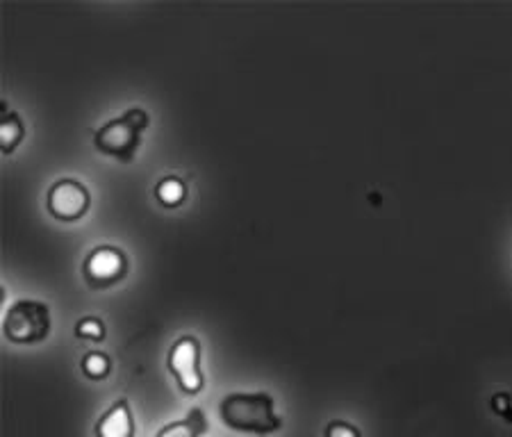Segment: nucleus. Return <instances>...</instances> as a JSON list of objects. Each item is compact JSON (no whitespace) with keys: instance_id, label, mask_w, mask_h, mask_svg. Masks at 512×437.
<instances>
[{"instance_id":"obj_1","label":"nucleus","mask_w":512,"mask_h":437,"mask_svg":"<svg viewBox=\"0 0 512 437\" xmlns=\"http://www.w3.org/2000/svg\"><path fill=\"white\" fill-rule=\"evenodd\" d=\"M219 419L237 433L271 435L283 428L269 392H233L219 403Z\"/></svg>"},{"instance_id":"obj_2","label":"nucleus","mask_w":512,"mask_h":437,"mask_svg":"<svg viewBox=\"0 0 512 437\" xmlns=\"http://www.w3.org/2000/svg\"><path fill=\"white\" fill-rule=\"evenodd\" d=\"M151 126V117L144 107H128L117 119L105 121L94 133V148L107 158L130 164L137 158L142 137Z\"/></svg>"},{"instance_id":"obj_3","label":"nucleus","mask_w":512,"mask_h":437,"mask_svg":"<svg viewBox=\"0 0 512 437\" xmlns=\"http://www.w3.org/2000/svg\"><path fill=\"white\" fill-rule=\"evenodd\" d=\"M3 333L12 344L30 346L44 342L51 333V310L46 303L35 299H21L7 310Z\"/></svg>"},{"instance_id":"obj_4","label":"nucleus","mask_w":512,"mask_h":437,"mask_svg":"<svg viewBox=\"0 0 512 437\" xmlns=\"http://www.w3.org/2000/svg\"><path fill=\"white\" fill-rule=\"evenodd\" d=\"M167 369L176 378L180 392L198 394L205 387L203 346L196 335H183L171 344L167 353Z\"/></svg>"},{"instance_id":"obj_5","label":"nucleus","mask_w":512,"mask_h":437,"mask_svg":"<svg viewBox=\"0 0 512 437\" xmlns=\"http://www.w3.org/2000/svg\"><path fill=\"white\" fill-rule=\"evenodd\" d=\"M130 274V258L126 251L112 244H98L82 260V278L89 290H110Z\"/></svg>"},{"instance_id":"obj_6","label":"nucleus","mask_w":512,"mask_h":437,"mask_svg":"<svg viewBox=\"0 0 512 437\" xmlns=\"http://www.w3.org/2000/svg\"><path fill=\"white\" fill-rule=\"evenodd\" d=\"M48 212L53 214L57 221L64 224H73L80 221L92 208V194H89L87 185H82L76 178H60L55 180L48 189L46 196Z\"/></svg>"},{"instance_id":"obj_7","label":"nucleus","mask_w":512,"mask_h":437,"mask_svg":"<svg viewBox=\"0 0 512 437\" xmlns=\"http://www.w3.org/2000/svg\"><path fill=\"white\" fill-rule=\"evenodd\" d=\"M96 437H135V417L128 399H119L105 410L94 426Z\"/></svg>"},{"instance_id":"obj_8","label":"nucleus","mask_w":512,"mask_h":437,"mask_svg":"<svg viewBox=\"0 0 512 437\" xmlns=\"http://www.w3.org/2000/svg\"><path fill=\"white\" fill-rule=\"evenodd\" d=\"M208 415L203 408H192L185 419L162 426L155 437H201L208 433Z\"/></svg>"},{"instance_id":"obj_9","label":"nucleus","mask_w":512,"mask_h":437,"mask_svg":"<svg viewBox=\"0 0 512 437\" xmlns=\"http://www.w3.org/2000/svg\"><path fill=\"white\" fill-rule=\"evenodd\" d=\"M3 121H0V148L5 155L16 151V146L26 137V123H23L21 114L14 110H7V103H3Z\"/></svg>"},{"instance_id":"obj_10","label":"nucleus","mask_w":512,"mask_h":437,"mask_svg":"<svg viewBox=\"0 0 512 437\" xmlns=\"http://www.w3.org/2000/svg\"><path fill=\"white\" fill-rule=\"evenodd\" d=\"M155 199H158L164 208H180L187 199V185L176 176L162 178L158 187H155Z\"/></svg>"},{"instance_id":"obj_11","label":"nucleus","mask_w":512,"mask_h":437,"mask_svg":"<svg viewBox=\"0 0 512 437\" xmlns=\"http://www.w3.org/2000/svg\"><path fill=\"white\" fill-rule=\"evenodd\" d=\"M80 367L85 371V376L92 378V381H103V378L112 374V360L103 351H89L87 356L82 358Z\"/></svg>"},{"instance_id":"obj_12","label":"nucleus","mask_w":512,"mask_h":437,"mask_svg":"<svg viewBox=\"0 0 512 437\" xmlns=\"http://www.w3.org/2000/svg\"><path fill=\"white\" fill-rule=\"evenodd\" d=\"M73 333L80 340H89V342H103L107 337V328L103 324V319L98 317H82L76 328H73Z\"/></svg>"},{"instance_id":"obj_13","label":"nucleus","mask_w":512,"mask_h":437,"mask_svg":"<svg viewBox=\"0 0 512 437\" xmlns=\"http://www.w3.org/2000/svg\"><path fill=\"white\" fill-rule=\"evenodd\" d=\"M324 435L326 437H362L358 426H353L349 422H342V419H337V422H330L326 426Z\"/></svg>"}]
</instances>
